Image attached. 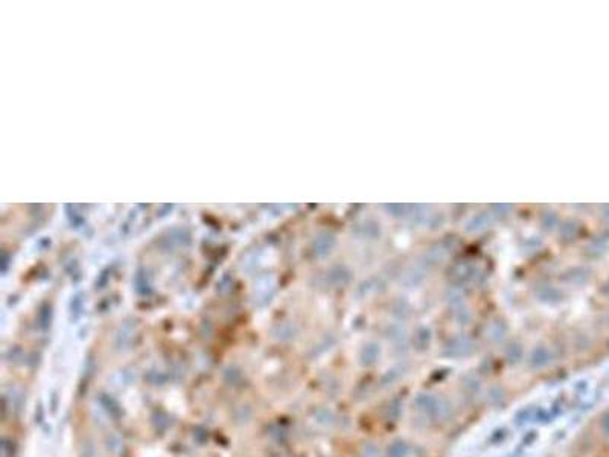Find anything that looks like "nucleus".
<instances>
[{"instance_id": "1", "label": "nucleus", "mask_w": 609, "mask_h": 457, "mask_svg": "<svg viewBox=\"0 0 609 457\" xmlns=\"http://www.w3.org/2000/svg\"><path fill=\"white\" fill-rule=\"evenodd\" d=\"M416 407L429 419L446 420L452 414V408L446 399H439L433 395H420L416 398Z\"/></svg>"}, {"instance_id": "2", "label": "nucleus", "mask_w": 609, "mask_h": 457, "mask_svg": "<svg viewBox=\"0 0 609 457\" xmlns=\"http://www.w3.org/2000/svg\"><path fill=\"white\" fill-rule=\"evenodd\" d=\"M550 361H551V355H550V350L545 349V347H538V349H534L533 354H531V357H530V366H531L533 369L545 367V366L550 364Z\"/></svg>"}, {"instance_id": "3", "label": "nucleus", "mask_w": 609, "mask_h": 457, "mask_svg": "<svg viewBox=\"0 0 609 457\" xmlns=\"http://www.w3.org/2000/svg\"><path fill=\"white\" fill-rule=\"evenodd\" d=\"M410 448L404 440H395L388 446V457H408Z\"/></svg>"}, {"instance_id": "4", "label": "nucleus", "mask_w": 609, "mask_h": 457, "mask_svg": "<svg viewBox=\"0 0 609 457\" xmlns=\"http://www.w3.org/2000/svg\"><path fill=\"white\" fill-rule=\"evenodd\" d=\"M360 457H382V454H381V451H379V448H378L376 445H373V443H366V445L361 448Z\"/></svg>"}, {"instance_id": "5", "label": "nucleus", "mask_w": 609, "mask_h": 457, "mask_svg": "<svg viewBox=\"0 0 609 457\" xmlns=\"http://www.w3.org/2000/svg\"><path fill=\"white\" fill-rule=\"evenodd\" d=\"M521 354H522V350L518 346H515V349H512V355H509L507 358H509L510 363H516L521 358Z\"/></svg>"}, {"instance_id": "6", "label": "nucleus", "mask_w": 609, "mask_h": 457, "mask_svg": "<svg viewBox=\"0 0 609 457\" xmlns=\"http://www.w3.org/2000/svg\"><path fill=\"white\" fill-rule=\"evenodd\" d=\"M601 430L606 436H609V414H604L601 419Z\"/></svg>"}]
</instances>
